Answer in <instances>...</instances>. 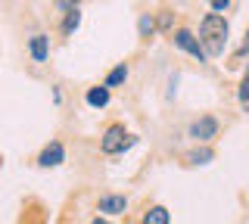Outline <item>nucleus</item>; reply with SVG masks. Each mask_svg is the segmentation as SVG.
Returning a JSON list of instances; mask_svg holds the SVG:
<instances>
[{"label":"nucleus","instance_id":"obj_1","mask_svg":"<svg viewBox=\"0 0 249 224\" xmlns=\"http://www.w3.org/2000/svg\"><path fill=\"white\" fill-rule=\"evenodd\" d=\"M228 19L218 16V13H209L199 25V44L206 47L209 56H221L224 53V44H228Z\"/></svg>","mask_w":249,"mask_h":224},{"label":"nucleus","instance_id":"obj_2","mask_svg":"<svg viewBox=\"0 0 249 224\" xmlns=\"http://www.w3.org/2000/svg\"><path fill=\"white\" fill-rule=\"evenodd\" d=\"M134 143H137V137H131L128 131H124V125H109L103 140H100V150H103L106 156H115V153H124Z\"/></svg>","mask_w":249,"mask_h":224},{"label":"nucleus","instance_id":"obj_3","mask_svg":"<svg viewBox=\"0 0 249 224\" xmlns=\"http://www.w3.org/2000/svg\"><path fill=\"white\" fill-rule=\"evenodd\" d=\"M175 44H178V47H181L184 53H190V56H196L199 63H206V59H209L206 47H202V44H199V41H196V37H193L190 32H187V28H178V32H175Z\"/></svg>","mask_w":249,"mask_h":224},{"label":"nucleus","instance_id":"obj_4","mask_svg":"<svg viewBox=\"0 0 249 224\" xmlns=\"http://www.w3.org/2000/svg\"><path fill=\"white\" fill-rule=\"evenodd\" d=\"M215 134H218V119H215V115H202V119H196L190 125V137H193V140L206 143V140H212Z\"/></svg>","mask_w":249,"mask_h":224},{"label":"nucleus","instance_id":"obj_5","mask_svg":"<svg viewBox=\"0 0 249 224\" xmlns=\"http://www.w3.org/2000/svg\"><path fill=\"white\" fill-rule=\"evenodd\" d=\"M62 159H66V150H62V143H56L53 140L47 150L41 153V159H37V165L41 168H56V165H62Z\"/></svg>","mask_w":249,"mask_h":224},{"label":"nucleus","instance_id":"obj_6","mask_svg":"<svg viewBox=\"0 0 249 224\" xmlns=\"http://www.w3.org/2000/svg\"><path fill=\"white\" fill-rule=\"evenodd\" d=\"M28 50H31V56H35L37 63H44V59L50 56V37H47V34H35L28 41Z\"/></svg>","mask_w":249,"mask_h":224},{"label":"nucleus","instance_id":"obj_7","mask_svg":"<svg viewBox=\"0 0 249 224\" xmlns=\"http://www.w3.org/2000/svg\"><path fill=\"white\" fill-rule=\"evenodd\" d=\"M97 208H100V212H106V215H122L124 208H128V199H124V196H103Z\"/></svg>","mask_w":249,"mask_h":224},{"label":"nucleus","instance_id":"obj_8","mask_svg":"<svg viewBox=\"0 0 249 224\" xmlns=\"http://www.w3.org/2000/svg\"><path fill=\"white\" fill-rule=\"evenodd\" d=\"M109 103V87L103 84V87H90L88 90V106H93V109H103V106Z\"/></svg>","mask_w":249,"mask_h":224},{"label":"nucleus","instance_id":"obj_9","mask_svg":"<svg viewBox=\"0 0 249 224\" xmlns=\"http://www.w3.org/2000/svg\"><path fill=\"white\" fill-rule=\"evenodd\" d=\"M168 221H171V215H168L165 206H153L150 212L143 215V224H168Z\"/></svg>","mask_w":249,"mask_h":224},{"label":"nucleus","instance_id":"obj_10","mask_svg":"<svg viewBox=\"0 0 249 224\" xmlns=\"http://www.w3.org/2000/svg\"><path fill=\"white\" fill-rule=\"evenodd\" d=\"M78 25H81V10H78V6H72V10L66 13V22H62V32H66V34H72Z\"/></svg>","mask_w":249,"mask_h":224},{"label":"nucleus","instance_id":"obj_11","mask_svg":"<svg viewBox=\"0 0 249 224\" xmlns=\"http://www.w3.org/2000/svg\"><path fill=\"white\" fill-rule=\"evenodd\" d=\"M124 78H128V66H124V63H122V66H115V69H112V72H109V75H106V87H119V84H122Z\"/></svg>","mask_w":249,"mask_h":224},{"label":"nucleus","instance_id":"obj_12","mask_svg":"<svg viewBox=\"0 0 249 224\" xmlns=\"http://www.w3.org/2000/svg\"><path fill=\"white\" fill-rule=\"evenodd\" d=\"M137 28H140V34H143V37H150V34L156 32V22H153V16H140Z\"/></svg>","mask_w":249,"mask_h":224},{"label":"nucleus","instance_id":"obj_13","mask_svg":"<svg viewBox=\"0 0 249 224\" xmlns=\"http://www.w3.org/2000/svg\"><path fill=\"white\" fill-rule=\"evenodd\" d=\"M209 159H212V150H193L190 153V162H193V165H206Z\"/></svg>","mask_w":249,"mask_h":224},{"label":"nucleus","instance_id":"obj_14","mask_svg":"<svg viewBox=\"0 0 249 224\" xmlns=\"http://www.w3.org/2000/svg\"><path fill=\"white\" fill-rule=\"evenodd\" d=\"M240 103H243L246 112H249V69H246V75H243V84H240Z\"/></svg>","mask_w":249,"mask_h":224},{"label":"nucleus","instance_id":"obj_15","mask_svg":"<svg viewBox=\"0 0 249 224\" xmlns=\"http://www.w3.org/2000/svg\"><path fill=\"white\" fill-rule=\"evenodd\" d=\"M228 6H231V3H228V0H212V10H215V13H221V10H228Z\"/></svg>","mask_w":249,"mask_h":224},{"label":"nucleus","instance_id":"obj_16","mask_svg":"<svg viewBox=\"0 0 249 224\" xmlns=\"http://www.w3.org/2000/svg\"><path fill=\"white\" fill-rule=\"evenodd\" d=\"M246 53H249V32H246V41H243V47L237 50V56H246Z\"/></svg>","mask_w":249,"mask_h":224},{"label":"nucleus","instance_id":"obj_17","mask_svg":"<svg viewBox=\"0 0 249 224\" xmlns=\"http://www.w3.org/2000/svg\"><path fill=\"white\" fill-rule=\"evenodd\" d=\"M93 224H112V221H106V218H93Z\"/></svg>","mask_w":249,"mask_h":224}]
</instances>
